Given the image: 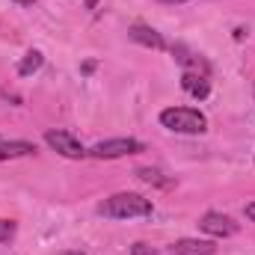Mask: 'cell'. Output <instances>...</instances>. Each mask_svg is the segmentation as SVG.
<instances>
[{
  "mask_svg": "<svg viewBox=\"0 0 255 255\" xmlns=\"http://www.w3.org/2000/svg\"><path fill=\"white\" fill-rule=\"evenodd\" d=\"M42 65H45V54H42V51H27L24 60L18 63V74H21V77H30V74H36Z\"/></svg>",
  "mask_w": 255,
  "mask_h": 255,
  "instance_id": "30bf717a",
  "label": "cell"
},
{
  "mask_svg": "<svg viewBox=\"0 0 255 255\" xmlns=\"http://www.w3.org/2000/svg\"><path fill=\"white\" fill-rule=\"evenodd\" d=\"M45 142H48L57 154L71 157V160H80V157L89 154V151L83 148V142H80L77 136H71L68 130H48V133H45Z\"/></svg>",
  "mask_w": 255,
  "mask_h": 255,
  "instance_id": "277c9868",
  "label": "cell"
},
{
  "mask_svg": "<svg viewBox=\"0 0 255 255\" xmlns=\"http://www.w3.org/2000/svg\"><path fill=\"white\" fill-rule=\"evenodd\" d=\"M151 199L139 196V193H116L110 199H104L98 205V214L101 217H110V220H136V217H151Z\"/></svg>",
  "mask_w": 255,
  "mask_h": 255,
  "instance_id": "6da1fadb",
  "label": "cell"
},
{
  "mask_svg": "<svg viewBox=\"0 0 255 255\" xmlns=\"http://www.w3.org/2000/svg\"><path fill=\"white\" fill-rule=\"evenodd\" d=\"M163 3H184V0H163Z\"/></svg>",
  "mask_w": 255,
  "mask_h": 255,
  "instance_id": "e0dca14e",
  "label": "cell"
},
{
  "mask_svg": "<svg viewBox=\"0 0 255 255\" xmlns=\"http://www.w3.org/2000/svg\"><path fill=\"white\" fill-rule=\"evenodd\" d=\"M12 238H15V223L0 217V244H6V241H12Z\"/></svg>",
  "mask_w": 255,
  "mask_h": 255,
  "instance_id": "7c38bea8",
  "label": "cell"
},
{
  "mask_svg": "<svg viewBox=\"0 0 255 255\" xmlns=\"http://www.w3.org/2000/svg\"><path fill=\"white\" fill-rule=\"evenodd\" d=\"M145 151V145L133 136H113V139H101L89 148V157L95 160H116V157H128V154H139Z\"/></svg>",
  "mask_w": 255,
  "mask_h": 255,
  "instance_id": "3957f363",
  "label": "cell"
},
{
  "mask_svg": "<svg viewBox=\"0 0 255 255\" xmlns=\"http://www.w3.org/2000/svg\"><path fill=\"white\" fill-rule=\"evenodd\" d=\"M128 33H130V39H133L136 45H145V48H151V51H163V48H166L163 36H160L157 30L145 27V24H133V27H130Z\"/></svg>",
  "mask_w": 255,
  "mask_h": 255,
  "instance_id": "8992f818",
  "label": "cell"
},
{
  "mask_svg": "<svg viewBox=\"0 0 255 255\" xmlns=\"http://www.w3.org/2000/svg\"><path fill=\"white\" fill-rule=\"evenodd\" d=\"M160 125L172 133H205L208 130V119L205 113H199L196 107H166L160 113Z\"/></svg>",
  "mask_w": 255,
  "mask_h": 255,
  "instance_id": "7a4b0ae2",
  "label": "cell"
},
{
  "mask_svg": "<svg viewBox=\"0 0 255 255\" xmlns=\"http://www.w3.org/2000/svg\"><path fill=\"white\" fill-rule=\"evenodd\" d=\"M136 175H139L145 184H160V187H166V184H169L166 178H160V172H157V169H148V166H145V169H136Z\"/></svg>",
  "mask_w": 255,
  "mask_h": 255,
  "instance_id": "8fae6325",
  "label": "cell"
},
{
  "mask_svg": "<svg viewBox=\"0 0 255 255\" xmlns=\"http://www.w3.org/2000/svg\"><path fill=\"white\" fill-rule=\"evenodd\" d=\"M133 255H154V250H148L145 244H133Z\"/></svg>",
  "mask_w": 255,
  "mask_h": 255,
  "instance_id": "4fadbf2b",
  "label": "cell"
},
{
  "mask_svg": "<svg viewBox=\"0 0 255 255\" xmlns=\"http://www.w3.org/2000/svg\"><path fill=\"white\" fill-rule=\"evenodd\" d=\"M181 89H184L190 98H208V92H211L208 74H199V71H184V74H181Z\"/></svg>",
  "mask_w": 255,
  "mask_h": 255,
  "instance_id": "52a82bcc",
  "label": "cell"
},
{
  "mask_svg": "<svg viewBox=\"0 0 255 255\" xmlns=\"http://www.w3.org/2000/svg\"><path fill=\"white\" fill-rule=\"evenodd\" d=\"M247 217L255 223V202H250V205H247Z\"/></svg>",
  "mask_w": 255,
  "mask_h": 255,
  "instance_id": "5bb4252c",
  "label": "cell"
},
{
  "mask_svg": "<svg viewBox=\"0 0 255 255\" xmlns=\"http://www.w3.org/2000/svg\"><path fill=\"white\" fill-rule=\"evenodd\" d=\"M217 247L211 241H199V238H184L178 244H172V255H214Z\"/></svg>",
  "mask_w": 255,
  "mask_h": 255,
  "instance_id": "ba28073f",
  "label": "cell"
},
{
  "mask_svg": "<svg viewBox=\"0 0 255 255\" xmlns=\"http://www.w3.org/2000/svg\"><path fill=\"white\" fill-rule=\"evenodd\" d=\"M63 255H86V253H77V250H68V253H63Z\"/></svg>",
  "mask_w": 255,
  "mask_h": 255,
  "instance_id": "2e32d148",
  "label": "cell"
},
{
  "mask_svg": "<svg viewBox=\"0 0 255 255\" xmlns=\"http://www.w3.org/2000/svg\"><path fill=\"white\" fill-rule=\"evenodd\" d=\"M15 3H21V6H33L36 0H15Z\"/></svg>",
  "mask_w": 255,
  "mask_h": 255,
  "instance_id": "9a60e30c",
  "label": "cell"
},
{
  "mask_svg": "<svg viewBox=\"0 0 255 255\" xmlns=\"http://www.w3.org/2000/svg\"><path fill=\"white\" fill-rule=\"evenodd\" d=\"M36 151V145L33 142H27V139H0V160H15V157H30Z\"/></svg>",
  "mask_w": 255,
  "mask_h": 255,
  "instance_id": "9c48e42d",
  "label": "cell"
},
{
  "mask_svg": "<svg viewBox=\"0 0 255 255\" xmlns=\"http://www.w3.org/2000/svg\"><path fill=\"white\" fill-rule=\"evenodd\" d=\"M199 229L205 235H211V238H232V235H238V223L229 214H220V211H208L199 220Z\"/></svg>",
  "mask_w": 255,
  "mask_h": 255,
  "instance_id": "5b68a950",
  "label": "cell"
}]
</instances>
